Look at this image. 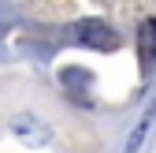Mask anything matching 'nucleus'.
I'll list each match as a JSON object with an SVG mask.
<instances>
[{
  "instance_id": "nucleus-3",
  "label": "nucleus",
  "mask_w": 156,
  "mask_h": 153,
  "mask_svg": "<svg viewBox=\"0 0 156 153\" xmlns=\"http://www.w3.org/2000/svg\"><path fill=\"white\" fill-rule=\"evenodd\" d=\"M138 60L145 71L156 64V19H145L138 26Z\"/></svg>"
},
{
  "instance_id": "nucleus-2",
  "label": "nucleus",
  "mask_w": 156,
  "mask_h": 153,
  "mask_svg": "<svg viewBox=\"0 0 156 153\" xmlns=\"http://www.w3.org/2000/svg\"><path fill=\"white\" fill-rule=\"evenodd\" d=\"M11 131H15V135L23 138L26 146H37V149L52 142V131H48V123H41L37 116H15V120H11Z\"/></svg>"
},
{
  "instance_id": "nucleus-4",
  "label": "nucleus",
  "mask_w": 156,
  "mask_h": 153,
  "mask_svg": "<svg viewBox=\"0 0 156 153\" xmlns=\"http://www.w3.org/2000/svg\"><path fill=\"white\" fill-rule=\"evenodd\" d=\"M149 123H152V108H149L145 116L138 120V127L130 131V138H126V149H123V153H141V142H145V131H149Z\"/></svg>"
},
{
  "instance_id": "nucleus-1",
  "label": "nucleus",
  "mask_w": 156,
  "mask_h": 153,
  "mask_svg": "<svg viewBox=\"0 0 156 153\" xmlns=\"http://www.w3.org/2000/svg\"><path fill=\"white\" fill-rule=\"evenodd\" d=\"M71 37H74L78 45H93V49H101V52H112L115 45H119V34H115L104 19H86V23H78Z\"/></svg>"
}]
</instances>
